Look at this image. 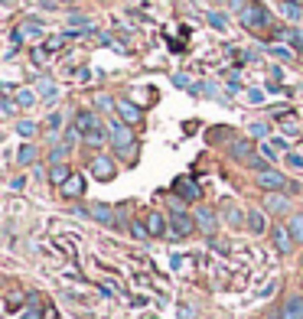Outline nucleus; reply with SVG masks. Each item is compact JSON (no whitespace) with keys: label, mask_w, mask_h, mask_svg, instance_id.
I'll use <instances>...</instances> for the list:
<instances>
[{"label":"nucleus","mask_w":303,"mask_h":319,"mask_svg":"<svg viewBox=\"0 0 303 319\" xmlns=\"http://www.w3.org/2000/svg\"><path fill=\"white\" fill-rule=\"evenodd\" d=\"M238 20H242L245 30H251V33H261L271 26V13H267V7L264 4H257V0H251V4L245 7L242 13H238Z\"/></svg>","instance_id":"f257e3e1"},{"label":"nucleus","mask_w":303,"mask_h":319,"mask_svg":"<svg viewBox=\"0 0 303 319\" xmlns=\"http://www.w3.org/2000/svg\"><path fill=\"white\" fill-rule=\"evenodd\" d=\"M111 144L118 147L121 156H131V153H134V134H131V127H127L124 121L111 127Z\"/></svg>","instance_id":"f03ea898"},{"label":"nucleus","mask_w":303,"mask_h":319,"mask_svg":"<svg viewBox=\"0 0 303 319\" xmlns=\"http://www.w3.org/2000/svg\"><path fill=\"white\" fill-rule=\"evenodd\" d=\"M257 186L267 192H280L287 189V176H280L277 170H261V176H257Z\"/></svg>","instance_id":"7ed1b4c3"},{"label":"nucleus","mask_w":303,"mask_h":319,"mask_svg":"<svg viewBox=\"0 0 303 319\" xmlns=\"http://www.w3.org/2000/svg\"><path fill=\"white\" fill-rule=\"evenodd\" d=\"M114 111L121 114L124 124H140V118H144V111H140L134 101H127V98H118V101H114Z\"/></svg>","instance_id":"20e7f679"},{"label":"nucleus","mask_w":303,"mask_h":319,"mask_svg":"<svg viewBox=\"0 0 303 319\" xmlns=\"http://www.w3.org/2000/svg\"><path fill=\"white\" fill-rule=\"evenodd\" d=\"M88 170H92V176H95V179H101V183L114 179V163L108 156H95L92 163H88Z\"/></svg>","instance_id":"39448f33"},{"label":"nucleus","mask_w":303,"mask_h":319,"mask_svg":"<svg viewBox=\"0 0 303 319\" xmlns=\"http://www.w3.org/2000/svg\"><path fill=\"white\" fill-rule=\"evenodd\" d=\"M173 192H176V196H183L186 202H199V196H202V192H199V186H196V183L189 179V176H180V179L173 183Z\"/></svg>","instance_id":"423d86ee"},{"label":"nucleus","mask_w":303,"mask_h":319,"mask_svg":"<svg viewBox=\"0 0 303 319\" xmlns=\"http://www.w3.org/2000/svg\"><path fill=\"white\" fill-rule=\"evenodd\" d=\"M75 130L82 137H88V134H95V130H101V121H98L92 111H78L75 114Z\"/></svg>","instance_id":"0eeeda50"},{"label":"nucleus","mask_w":303,"mask_h":319,"mask_svg":"<svg viewBox=\"0 0 303 319\" xmlns=\"http://www.w3.org/2000/svg\"><path fill=\"white\" fill-rule=\"evenodd\" d=\"M59 192H62V196H66V199H78V196H82V192H85V179H82V176H78V173H72V176H69L66 183L59 186Z\"/></svg>","instance_id":"6e6552de"},{"label":"nucleus","mask_w":303,"mask_h":319,"mask_svg":"<svg viewBox=\"0 0 303 319\" xmlns=\"http://www.w3.org/2000/svg\"><path fill=\"white\" fill-rule=\"evenodd\" d=\"M173 235L176 238H183V235H192V228H196V221L186 215V212H173Z\"/></svg>","instance_id":"1a4fd4ad"},{"label":"nucleus","mask_w":303,"mask_h":319,"mask_svg":"<svg viewBox=\"0 0 303 319\" xmlns=\"http://www.w3.org/2000/svg\"><path fill=\"white\" fill-rule=\"evenodd\" d=\"M88 215H92L95 221H101V225H114V212H111V206H101V202H92V206L85 209Z\"/></svg>","instance_id":"9d476101"},{"label":"nucleus","mask_w":303,"mask_h":319,"mask_svg":"<svg viewBox=\"0 0 303 319\" xmlns=\"http://www.w3.org/2000/svg\"><path fill=\"white\" fill-rule=\"evenodd\" d=\"M284 319H303V297H287V303L280 309Z\"/></svg>","instance_id":"9b49d317"},{"label":"nucleus","mask_w":303,"mask_h":319,"mask_svg":"<svg viewBox=\"0 0 303 319\" xmlns=\"http://www.w3.org/2000/svg\"><path fill=\"white\" fill-rule=\"evenodd\" d=\"M274 247H277V251H284L287 254L290 247H293V235H290V228H274Z\"/></svg>","instance_id":"f8f14e48"},{"label":"nucleus","mask_w":303,"mask_h":319,"mask_svg":"<svg viewBox=\"0 0 303 319\" xmlns=\"http://www.w3.org/2000/svg\"><path fill=\"white\" fill-rule=\"evenodd\" d=\"M196 225H199V228H202L206 235H212V232H215V212H209V209H199V212H196Z\"/></svg>","instance_id":"ddd939ff"},{"label":"nucleus","mask_w":303,"mask_h":319,"mask_svg":"<svg viewBox=\"0 0 303 319\" xmlns=\"http://www.w3.org/2000/svg\"><path fill=\"white\" fill-rule=\"evenodd\" d=\"M147 232L154 235V238H160V235L166 232V218L160 215V212H150V215H147Z\"/></svg>","instance_id":"4468645a"},{"label":"nucleus","mask_w":303,"mask_h":319,"mask_svg":"<svg viewBox=\"0 0 303 319\" xmlns=\"http://www.w3.org/2000/svg\"><path fill=\"white\" fill-rule=\"evenodd\" d=\"M248 228H251V232L254 235H261V232H267V215H264V212H248Z\"/></svg>","instance_id":"2eb2a0df"},{"label":"nucleus","mask_w":303,"mask_h":319,"mask_svg":"<svg viewBox=\"0 0 303 319\" xmlns=\"http://www.w3.org/2000/svg\"><path fill=\"white\" fill-rule=\"evenodd\" d=\"M39 98H46V101H56V95H59V85L52 82V78H39Z\"/></svg>","instance_id":"dca6fc26"},{"label":"nucleus","mask_w":303,"mask_h":319,"mask_svg":"<svg viewBox=\"0 0 303 319\" xmlns=\"http://www.w3.org/2000/svg\"><path fill=\"white\" fill-rule=\"evenodd\" d=\"M69 176H72V170H69L66 163H52V170H49V179L56 183V186H62V183L69 179Z\"/></svg>","instance_id":"f3484780"},{"label":"nucleus","mask_w":303,"mask_h":319,"mask_svg":"<svg viewBox=\"0 0 303 319\" xmlns=\"http://www.w3.org/2000/svg\"><path fill=\"white\" fill-rule=\"evenodd\" d=\"M280 10H284V16H287V20H300V16H303V7L297 4V0H284Z\"/></svg>","instance_id":"a211bd4d"},{"label":"nucleus","mask_w":303,"mask_h":319,"mask_svg":"<svg viewBox=\"0 0 303 319\" xmlns=\"http://www.w3.org/2000/svg\"><path fill=\"white\" fill-rule=\"evenodd\" d=\"M231 156L235 160H254L251 156V144H248V140H238V144L231 147Z\"/></svg>","instance_id":"6ab92c4d"},{"label":"nucleus","mask_w":303,"mask_h":319,"mask_svg":"<svg viewBox=\"0 0 303 319\" xmlns=\"http://www.w3.org/2000/svg\"><path fill=\"white\" fill-rule=\"evenodd\" d=\"M287 228H290L293 241H303V212H300V215H293V218L287 221Z\"/></svg>","instance_id":"aec40b11"},{"label":"nucleus","mask_w":303,"mask_h":319,"mask_svg":"<svg viewBox=\"0 0 303 319\" xmlns=\"http://www.w3.org/2000/svg\"><path fill=\"white\" fill-rule=\"evenodd\" d=\"M30 56H33V65H46V62H49V56H52V49H46V46H36V49H33L30 52Z\"/></svg>","instance_id":"412c9836"},{"label":"nucleus","mask_w":303,"mask_h":319,"mask_svg":"<svg viewBox=\"0 0 303 319\" xmlns=\"http://www.w3.org/2000/svg\"><path fill=\"white\" fill-rule=\"evenodd\" d=\"M16 160H20L23 166H30L33 160H36V147H33V144H23V147H20V153H16Z\"/></svg>","instance_id":"4be33fe9"},{"label":"nucleus","mask_w":303,"mask_h":319,"mask_svg":"<svg viewBox=\"0 0 303 319\" xmlns=\"http://www.w3.org/2000/svg\"><path fill=\"white\" fill-rule=\"evenodd\" d=\"M69 30H82V33H88L92 30V20H88V16H69Z\"/></svg>","instance_id":"5701e85b"},{"label":"nucleus","mask_w":303,"mask_h":319,"mask_svg":"<svg viewBox=\"0 0 303 319\" xmlns=\"http://www.w3.org/2000/svg\"><path fill=\"white\" fill-rule=\"evenodd\" d=\"M284 206H287V199H284L280 192H271V196H267V209H271V212H280Z\"/></svg>","instance_id":"b1692460"},{"label":"nucleus","mask_w":303,"mask_h":319,"mask_svg":"<svg viewBox=\"0 0 303 319\" xmlns=\"http://www.w3.org/2000/svg\"><path fill=\"white\" fill-rule=\"evenodd\" d=\"M16 134H20V137H33V134H36V124H33V121H20V124H16Z\"/></svg>","instance_id":"393cba45"},{"label":"nucleus","mask_w":303,"mask_h":319,"mask_svg":"<svg viewBox=\"0 0 303 319\" xmlns=\"http://www.w3.org/2000/svg\"><path fill=\"white\" fill-rule=\"evenodd\" d=\"M33 101H36V92H30V88H23V92L16 95V104H23V108H30Z\"/></svg>","instance_id":"a878e982"},{"label":"nucleus","mask_w":303,"mask_h":319,"mask_svg":"<svg viewBox=\"0 0 303 319\" xmlns=\"http://www.w3.org/2000/svg\"><path fill=\"white\" fill-rule=\"evenodd\" d=\"M280 36H284V39H290V42H297V46L303 49V30H284Z\"/></svg>","instance_id":"bb28decb"},{"label":"nucleus","mask_w":303,"mask_h":319,"mask_svg":"<svg viewBox=\"0 0 303 319\" xmlns=\"http://www.w3.org/2000/svg\"><path fill=\"white\" fill-rule=\"evenodd\" d=\"M20 33H23V36H39V33H42V23H23Z\"/></svg>","instance_id":"cd10ccee"},{"label":"nucleus","mask_w":303,"mask_h":319,"mask_svg":"<svg viewBox=\"0 0 303 319\" xmlns=\"http://www.w3.org/2000/svg\"><path fill=\"white\" fill-rule=\"evenodd\" d=\"M209 23L215 26V30H225L228 26V20H225V13H209Z\"/></svg>","instance_id":"c85d7f7f"},{"label":"nucleus","mask_w":303,"mask_h":319,"mask_svg":"<svg viewBox=\"0 0 303 319\" xmlns=\"http://www.w3.org/2000/svg\"><path fill=\"white\" fill-rule=\"evenodd\" d=\"M267 134H271V127H267V124H261V121L251 124V137H267Z\"/></svg>","instance_id":"c756f323"},{"label":"nucleus","mask_w":303,"mask_h":319,"mask_svg":"<svg viewBox=\"0 0 303 319\" xmlns=\"http://www.w3.org/2000/svg\"><path fill=\"white\" fill-rule=\"evenodd\" d=\"M176 316H180V319H196V309H192V306H183V303H180V306H176Z\"/></svg>","instance_id":"7c9ffc66"},{"label":"nucleus","mask_w":303,"mask_h":319,"mask_svg":"<svg viewBox=\"0 0 303 319\" xmlns=\"http://www.w3.org/2000/svg\"><path fill=\"white\" fill-rule=\"evenodd\" d=\"M228 221H231V225H235V228L242 225V212H238L235 206H228Z\"/></svg>","instance_id":"2f4dec72"},{"label":"nucleus","mask_w":303,"mask_h":319,"mask_svg":"<svg viewBox=\"0 0 303 319\" xmlns=\"http://www.w3.org/2000/svg\"><path fill=\"white\" fill-rule=\"evenodd\" d=\"M46 124H49V130H52V134H56V130L62 127V114H49V121H46Z\"/></svg>","instance_id":"473e14b6"},{"label":"nucleus","mask_w":303,"mask_h":319,"mask_svg":"<svg viewBox=\"0 0 303 319\" xmlns=\"http://www.w3.org/2000/svg\"><path fill=\"white\" fill-rule=\"evenodd\" d=\"M20 319H42V313L36 306H30V309H23V313H20Z\"/></svg>","instance_id":"72a5a7b5"},{"label":"nucleus","mask_w":303,"mask_h":319,"mask_svg":"<svg viewBox=\"0 0 303 319\" xmlns=\"http://www.w3.org/2000/svg\"><path fill=\"white\" fill-rule=\"evenodd\" d=\"M62 42H66V36H52V39H46V49L56 52V49H62Z\"/></svg>","instance_id":"f704fd0d"},{"label":"nucleus","mask_w":303,"mask_h":319,"mask_svg":"<svg viewBox=\"0 0 303 319\" xmlns=\"http://www.w3.org/2000/svg\"><path fill=\"white\" fill-rule=\"evenodd\" d=\"M248 101H251V104H261V101H264V92H257V88H251V92H248Z\"/></svg>","instance_id":"c9c22d12"},{"label":"nucleus","mask_w":303,"mask_h":319,"mask_svg":"<svg viewBox=\"0 0 303 319\" xmlns=\"http://www.w3.org/2000/svg\"><path fill=\"white\" fill-rule=\"evenodd\" d=\"M271 52H274L277 59H293V52H290V49H284V46H274Z\"/></svg>","instance_id":"e433bc0d"},{"label":"nucleus","mask_w":303,"mask_h":319,"mask_svg":"<svg viewBox=\"0 0 303 319\" xmlns=\"http://www.w3.org/2000/svg\"><path fill=\"white\" fill-rule=\"evenodd\" d=\"M248 4H251V0H228V7H231V10H238V13H242Z\"/></svg>","instance_id":"4c0bfd02"},{"label":"nucleus","mask_w":303,"mask_h":319,"mask_svg":"<svg viewBox=\"0 0 303 319\" xmlns=\"http://www.w3.org/2000/svg\"><path fill=\"white\" fill-rule=\"evenodd\" d=\"M13 111H16V104H13L10 98H4V114H7V118H10V114H13Z\"/></svg>","instance_id":"58836bf2"},{"label":"nucleus","mask_w":303,"mask_h":319,"mask_svg":"<svg viewBox=\"0 0 303 319\" xmlns=\"http://www.w3.org/2000/svg\"><path fill=\"white\" fill-rule=\"evenodd\" d=\"M287 163H290V166H297V170H300V166H303V156H297V153H290V156H287Z\"/></svg>","instance_id":"ea45409f"},{"label":"nucleus","mask_w":303,"mask_h":319,"mask_svg":"<svg viewBox=\"0 0 303 319\" xmlns=\"http://www.w3.org/2000/svg\"><path fill=\"white\" fill-rule=\"evenodd\" d=\"M59 4H75V0H59Z\"/></svg>","instance_id":"a19ab883"},{"label":"nucleus","mask_w":303,"mask_h":319,"mask_svg":"<svg viewBox=\"0 0 303 319\" xmlns=\"http://www.w3.org/2000/svg\"><path fill=\"white\" fill-rule=\"evenodd\" d=\"M300 297H303V293H300Z\"/></svg>","instance_id":"79ce46f5"}]
</instances>
